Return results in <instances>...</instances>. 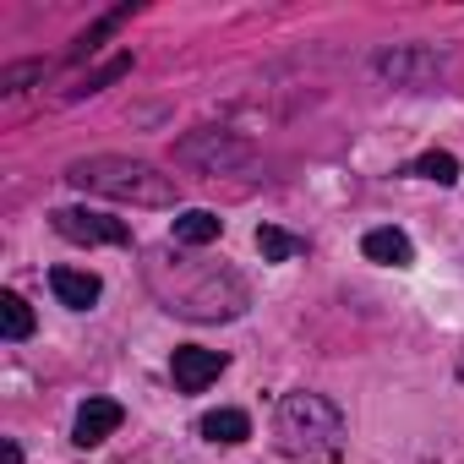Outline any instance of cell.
<instances>
[{
	"label": "cell",
	"instance_id": "6da1fadb",
	"mask_svg": "<svg viewBox=\"0 0 464 464\" xmlns=\"http://www.w3.org/2000/svg\"><path fill=\"white\" fill-rule=\"evenodd\" d=\"M66 180L77 191L110 197V202H131V208H175L180 186L169 175H159L148 159H126V153H93V159H72Z\"/></svg>",
	"mask_w": 464,
	"mask_h": 464
},
{
	"label": "cell",
	"instance_id": "7a4b0ae2",
	"mask_svg": "<svg viewBox=\"0 0 464 464\" xmlns=\"http://www.w3.org/2000/svg\"><path fill=\"white\" fill-rule=\"evenodd\" d=\"M350 426L334 399L323 393H285L274 410V448L285 459H334L344 448Z\"/></svg>",
	"mask_w": 464,
	"mask_h": 464
},
{
	"label": "cell",
	"instance_id": "3957f363",
	"mask_svg": "<svg viewBox=\"0 0 464 464\" xmlns=\"http://www.w3.org/2000/svg\"><path fill=\"white\" fill-rule=\"evenodd\" d=\"M186 285L164 290V306L175 317H191V323H218V317H241L246 312V285L236 274H224V268H175Z\"/></svg>",
	"mask_w": 464,
	"mask_h": 464
},
{
	"label": "cell",
	"instance_id": "277c9868",
	"mask_svg": "<svg viewBox=\"0 0 464 464\" xmlns=\"http://www.w3.org/2000/svg\"><path fill=\"white\" fill-rule=\"evenodd\" d=\"M175 159L191 164V169H208V175H224V169H241L252 164V142H241L236 131H191L175 142Z\"/></svg>",
	"mask_w": 464,
	"mask_h": 464
},
{
	"label": "cell",
	"instance_id": "5b68a950",
	"mask_svg": "<svg viewBox=\"0 0 464 464\" xmlns=\"http://www.w3.org/2000/svg\"><path fill=\"white\" fill-rule=\"evenodd\" d=\"M50 224L72 246H131V224L110 218V213H93V208H55Z\"/></svg>",
	"mask_w": 464,
	"mask_h": 464
},
{
	"label": "cell",
	"instance_id": "8992f818",
	"mask_svg": "<svg viewBox=\"0 0 464 464\" xmlns=\"http://www.w3.org/2000/svg\"><path fill=\"white\" fill-rule=\"evenodd\" d=\"M377 77L393 82V88H415L420 93V88H431L442 77V55L426 50V44H393V50L377 55Z\"/></svg>",
	"mask_w": 464,
	"mask_h": 464
},
{
	"label": "cell",
	"instance_id": "52a82bcc",
	"mask_svg": "<svg viewBox=\"0 0 464 464\" xmlns=\"http://www.w3.org/2000/svg\"><path fill=\"white\" fill-rule=\"evenodd\" d=\"M224 366H229V355H224V350L180 344V350H175V361H169V377H175V388H180V393H202Z\"/></svg>",
	"mask_w": 464,
	"mask_h": 464
},
{
	"label": "cell",
	"instance_id": "ba28073f",
	"mask_svg": "<svg viewBox=\"0 0 464 464\" xmlns=\"http://www.w3.org/2000/svg\"><path fill=\"white\" fill-rule=\"evenodd\" d=\"M121 420H126V410H121L115 399H88V404L77 410L72 442H77V448H99L104 437H115V431H121Z\"/></svg>",
	"mask_w": 464,
	"mask_h": 464
},
{
	"label": "cell",
	"instance_id": "9c48e42d",
	"mask_svg": "<svg viewBox=\"0 0 464 464\" xmlns=\"http://www.w3.org/2000/svg\"><path fill=\"white\" fill-rule=\"evenodd\" d=\"M50 290H55V301L72 306V312H88V306L104 295L99 274H82V268H55V274H50Z\"/></svg>",
	"mask_w": 464,
	"mask_h": 464
},
{
	"label": "cell",
	"instance_id": "30bf717a",
	"mask_svg": "<svg viewBox=\"0 0 464 464\" xmlns=\"http://www.w3.org/2000/svg\"><path fill=\"white\" fill-rule=\"evenodd\" d=\"M361 252L372 257V263H382V268H410L415 263V246H410V236L404 229H366V241H361Z\"/></svg>",
	"mask_w": 464,
	"mask_h": 464
},
{
	"label": "cell",
	"instance_id": "8fae6325",
	"mask_svg": "<svg viewBox=\"0 0 464 464\" xmlns=\"http://www.w3.org/2000/svg\"><path fill=\"white\" fill-rule=\"evenodd\" d=\"M197 431H202L208 442H224V448H229V442H246V437H252V415H246V410H208V415L197 420Z\"/></svg>",
	"mask_w": 464,
	"mask_h": 464
},
{
	"label": "cell",
	"instance_id": "7c38bea8",
	"mask_svg": "<svg viewBox=\"0 0 464 464\" xmlns=\"http://www.w3.org/2000/svg\"><path fill=\"white\" fill-rule=\"evenodd\" d=\"M218 229H224V218L218 213H208V208H186L180 218H175V246H208V241H218Z\"/></svg>",
	"mask_w": 464,
	"mask_h": 464
},
{
	"label": "cell",
	"instance_id": "4fadbf2b",
	"mask_svg": "<svg viewBox=\"0 0 464 464\" xmlns=\"http://www.w3.org/2000/svg\"><path fill=\"white\" fill-rule=\"evenodd\" d=\"M257 252H263V263H290V257L306 252V241L290 236V229H279V224H263L257 229Z\"/></svg>",
	"mask_w": 464,
	"mask_h": 464
},
{
	"label": "cell",
	"instance_id": "5bb4252c",
	"mask_svg": "<svg viewBox=\"0 0 464 464\" xmlns=\"http://www.w3.org/2000/svg\"><path fill=\"white\" fill-rule=\"evenodd\" d=\"M0 328H6V339H12V344L34 334V306H28L17 290H6V295H0Z\"/></svg>",
	"mask_w": 464,
	"mask_h": 464
},
{
	"label": "cell",
	"instance_id": "9a60e30c",
	"mask_svg": "<svg viewBox=\"0 0 464 464\" xmlns=\"http://www.w3.org/2000/svg\"><path fill=\"white\" fill-rule=\"evenodd\" d=\"M404 175H420V180L453 186V180H459V159H453V153H437V148H431V153H420V159H415V164H410Z\"/></svg>",
	"mask_w": 464,
	"mask_h": 464
}]
</instances>
